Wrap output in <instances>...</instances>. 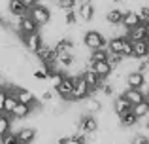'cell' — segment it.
I'll return each instance as SVG.
<instances>
[{"mask_svg":"<svg viewBox=\"0 0 149 144\" xmlns=\"http://www.w3.org/2000/svg\"><path fill=\"white\" fill-rule=\"evenodd\" d=\"M89 95H93V91H91V87L87 85V81H85L81 76H76V78H74L72 93H70V103H83Z\"/></svg>","mask_w":149,"mask_h":144,"instance_id":"obj_4","label":"cell"},{"mask_svg":"<svg viewBox=\"0 0 149 144\" xmlns=\"http://www.w3.org/2000/svg\"><path fill=\"white\" fill-rule=\"evenodd\" d=\"M123 57L125 59L132 57V42L128 38H125V42H123Z\"/></svg>","mask_w":149,"mask_h":144,"instance_id":"obj_33","label":"cell"},{"mask_svg":"<svg viewBox=\"0 0 149 144\" xmlns=\"http://www.w3.org/2000/svg\"><path fill=\"white\" fill-rule=\"evenodd\" d=\"M121 95H123L125 99L132 104V106H134V104H138V103H142V100L146 99V95H143L140 89H132V87H127L123 93H121Z\"/></svg>","mask_w":149,"mask_h":144,"instance_id":"obj_20","label":"cell"},{"mask_svg":"<svg viewBox=\"0 0 149 144\" xmlns=\"http://www.w3.org/2000/svg\"><path fill=\"white\" fill-rule=\"evenodd\" d=\"M130 108H132V104L128 103L123 95H117V99H113V103H111V110H113V114H115V116L121 114V112L130 110Z\"/></svg>","mask_w":149,"mask_h":144,"instance_id":"obj_21","label":"cell"},{"mask_svg":"<svg viewBox=\"0 0 149 144\" xmlns=\"http://www.w3.org/2000/svg\"><path fill=\"white\" fill-rule=\"evenodd\" d=\"M76 13L79 17V21H93L95 19V13H96V8H95V2H87V0H79L76 6Z\"/></svg>","mask_w":149,"mask_h":144,"instance_id":"obj_7","label":"cell"},{"mask_svg":"<svg viewBox=\"0 0 149 144\" xmlns=\"http://www.w3.org/2000/svg\"><path fill=\"white\" fill-rule=\"evenodd\" d=\"M87 68H91L100 80H108V76L113 72V67L108 61H98V63H87Z\"/></svg>","mask_w":149,"mask_h":144,"instance_id":"obj_11","label":"cell"},{"mask_svg":"<svg viewBox=\"0 0 149 144\" xmlns=\"http://www.w3.org/2000/svg\"><path fill=\"white\" fill-rule=\"evenodd\" d=\"M6 10H8V13H10L11 17H23V15L29 13V10L23 6L21 0H8Z\"/></svg>","mask_w":149,"mask_h":144,"instance_id":"obj_16","label":"cell"},{"mask_svg":"<svg viewBox=\"0 0 149 144\" xmlns=\"http://www.w3.org/2000/svg\"><path fill=\"white\" fill-rule=\"evenodd\" d=\"M104 110V103H102V99L95 95H89L87 99L83 100V112H87V114H100V112Z\"/></svg>","mask_w":149,"mask_h":144,"instance_id":"obj_13","label":"cell"},{"mask_svg":"<svg viewBox=\"0 0 149 144\" xmlns=\"http://www.w3.org/2000/svg\"><path fill=\"white\" fill-rule=\"evenodd\" d=\"M146 61H147V63H149V53H147V57H146Z\"/></svg>","mask_w":149,"mask_h":144,"instance_id":"obj_40","label":"cell"},{"mask_svg":"<svg viewBox=\"0 0 149 144\" xmlns=\"http://www.w3.org/2000/svg\"><path fill=\"white\" fill-rule=\"evenodd\" d=\"M29 15L34 19V23H36L38 27H45L51 23V19H53V11H51V8L47 6H42V4H36V6H32L29 10Z\"/></svg>","mask_w":149,"mask_h":144,"instance_id":"obj_5","label":"cell"},{"mask_svg":"<svg viewBox=\"0 0 149 144\" xmlns=\"http://www.w3.org/2000/svg\"><path fill=\"white\" fill-rule=\"evenodd\" d=\"M146 74L138 72V70H130L125 74V87H132V89H140L146 84Z\"/></svg>","mask_w":149,"mask_h":144,"instance_id":"obj_10","label":"cell"},{"mask_svg":"<svg viewBox=\"0 0 149 144\" xmlns=\"http://www.w3.org/2000/svg\"><path fill=\"white\" fill-rule=\"evenodd\" d=\"M19 40H21L23 48H25L29 53H32V55L45 44L44 36H42V30H38V32H34V34H29V36H21Z\"/></svg>","mask_w":149,"mask_h":144,"instance_id":"obj_6","label":"cell"},{"mask_svg":"<svg viewBox=\"0 0 149 144\" xmlns=\"http://www.w3.org/2000/svg\"><path fill=\"white\" fill-rule=\"evenodd\" d=\"M123 61H125V57L119 55V53H109V57H108V63L111 65L113 68L121 67V65H123Z\"/></svg>","mask_w":149,"mask_h":144,"instance_id":"obj_30","label":"cell"},{"mask_svg":"<svg viewBox=\"0 0 149 144\" xmlns=\"http://www.w3.org/2000/svg\"><path fill=\"white\" fill-rule=\"evenodd\" d=\"M147 25H149V19H147Z\"/></svg>","mask_w":149,"mask_h":144,"instance_id":"obj_41","label":"cell"},{"mask_svg":"<svg viewBox=\"0 0 149 144\" xmlns=\"http://www.w3.org/2000/svg\"><path fill=\"white\" fill-rule=\"evenodd\" d=\"M123 17H125V10L123 8H109L108 13H106V23L111 27H119L123 23Z\"/></svg>","mask_w":149,"mask_h":144,"instance_id":"obj_15","label":"cell"},{"mask_svg":"<svg viewBox=\"0 0 149 144\" xmlns=\"http://www.w3.org/2000/svg\"><path fill=\"white\" fill-rule=\"evenodd\" d=\"M11 122H13V118L10 114H4V112L0 114V137H4L11 131Z\"/></svg>","mask_w":149,"mask_h":144,"instance_id":"obj_26","label":"cell"},{"mask_svg":"<svg viewBox=\"0 0 149 144\" xmlns=\"http://www.w3.org/2000/svg\"><path fill=\"white\" fill-rule=\"evenodd\" d=\"M74 78H76V76H72V74L66 72L64 80H62L61 84L53 89V91L57 93V97H58V99H62L64 103H70V93H72V87H74Z\"/></svg>","mask_w":149,"mask_h":144,"instance_id":"obj_8","label":"cell"},{"mask_svg":"<svg viewBox=\"0 0 149 144\" xmlns=\"http://www.w3.org/2000/svg\"><path fill=\"white\" fill-rule=\"evenodd\" d=\"M113 4H117V6H119V4H125V0H111Z\"/></svg>","mask_w":149,"mask_h":144,"instance_id":"obj_37","label":"cell"},{"mask_svg":"<svg viewBox=\"0 0 149 144\" xmlns=\"http://www.w3.org/2000/svg\"><path fill=\"white\" fill-rule=\"evenodd\" d=\"M117 122H119V125L123 127V129H130V127L138 125L140 119L134 116V112H132V108H130V110H127V112H121V114H117Z\"/></svg>","mask_w":149,"mask_h":144,"instance_id":"obj_14","label":"cell"},{"mask_svg":"<svg viewBox=\"0 0 149 144\" xmlns=\"http://www.w3.org/2000/svg\"><path fill=\"white\" fill-rule=\"evenodd\" d=\"M81 78H83V80L87 81V85H89V87H91L93 95H95V93H96V89H98V85H100V81H102V80H100V78H98V76H96L95 72L91 70V68H85V70L81 72Z\"/></svg>","mask_w":149,"mask_h":144,"instance_id":"obj_19","label":"cell"},{"mask_svg":"<svg viewBox=\"0 0 149 144\" xmlns=\"http://www.w3.org/2000/svg\"><path fill=\"white\" fill-rule=\"evenodd\" d=\"M130 144H149V137L146 133H136L130 138Z\"/></svg>","mask_w":149,"mask_h":144,"instance_id":"obj_32","label":"cell"},{"mask_svg":"<svg viewBox=\"0 0 149 144\" xmlns=\"http://www.w3.org/2000/svg\"><path fill=\"white\" fill-rule=\"evenodd\" d=\"M140 21L138 13H136V10H125V17H123V23H121V27H123L125 30H130L132 27H136Z\"/></svg>","mask_w":149,"mask_h":144,"instance_id":"obj_18","label":"cell"},{"mask_svg":"<svg viewBox=\"0 0 149 144\" xmlns=\"http://www.w3.org/2000/svg\"><path fill=\"white\" fill-rule=\"evenodd\" d=\"M81 46L91 49V51L93 49L106 48V46H108V36H104V34L96 29H89V30H85L83 36H81Z\"/></svg>","mask_w":149,"mask_h":144,"instance_id":"obj_1","label":"cell"},{"mask_svg":"<svg viewBox=\"0 0 149 144\" xmlns=\"http://www.w3.org/2000/svg\"><path fill=\"white\" fill-rule=\"evenodd\" d=\"M17 104V99L15 95H6V100H4V114H11V110Z\"/></svg>","mask_w":149,"mask_h":144,"instance_id":"obj_29","label":"cell"},{"mask_svg":"<svg viewBox=\"0 0 149 144\" xmlns=\"http://www.w3.org/2000/svg\"><path fill=\"white\" fill-rule=\"evenodd\" d=\"M55 99V91L53 89H42V93L38 95V100H40L42 104H47V103H51V100Z\"/></svg>","mask_w":149,"mask_h":144,"instance_id":"obj_28","label":"cell"},{"mask_svg":"<svg viewBox=\"0 0 149 144\" xmlns=\"http://www.w3.org/2000/svg\"><path fill=\"white\" fill-rule=\"evenodd\" d=\"M98 127H100L98 119H96L93 114H87V112H81L79 118H77V122H76V131L85 133V135L96 133V131H98Z\"/></svg>","mask_w":149,"mask_h":144,"instance_id":"obj_3","label":"cell"},{"mask_svg":"<svg viewBox=\"0 0 149 144\" xmlns=\"http://www.w3.org/2000/svg\"><path fill=\"white\" fill-rule=\"evenodd\" d=\"M17 135V140L21 144H32L38 138V129L34 125H21L17 131H13Z\"/></svg>","mask_w":149,"mask_h":144,"instance_id":"obj_9","label":"cell"},{"mask_svg":"<svg viewBox=\"0 0 149 144\" xmlns=\"http://www.w3.org/2000/svg\"><path fill=\"white\" fill-rule=\"evenodd\" d=\"M149 36V25L147 23H138L136 27H132L130 30H127V38L130 42H136V40H146Z\"/></svg>","mask_w":149,"mask_h":144,"instance_id":"obj_12","label":"cell"},{"mask_svg":"<svg viewBox=\"0 0 149 144\" xmlns=\"http://www.w3.org/2000/svg\"><path fill=\"white\" fill-rule=\"evenodd\" d=\"M127 36H113V38H108V51L109 53H119V55H123V42Z\"/></svg>","mask_w":149,"mask_h":144,"instance_id":"obj_22","label":"cell"},{"mask_svg":"<svg viewBox=\"0 0 149 144\" xmlns=\"http://www.w3.org/2000/svg\"><path fill=\"white\" fill-rule=\"evenodd\" d=\"M109 51L108 48H100V49H93L87 57V63H98V61H108Z\"/></svg>","mask_w":149,"mask_h":144,"instance_id":"obj_23","label":"cell"},{"mask_svg":"<svg viewBox=\"0 0 149 144\" xmlns=\"http://www.w3.org/2000/svg\"><path fill=\"white\" fill-rule=\"evenodd\" d=\"M77 2L79 0H55V6L61 11H68V10H76Z\"/></svg>","mask_w":149,"mask_h":144,"instance_id":"obj_27","label":"cell"},{"mask_svg":"<svg viewBox=\"0 0 149 144\" xmlns=\"http://www.w3.org/2000/svg\"><path fill=\"white\" fill-rule=\"evenodd\" d=\"M146 100H147V103H149V91L146 93Z\"/></svg>","mask_w":149,"mask_h":144,"instance_id":"obj_38","label":"cell"},{"mask_svg":"<svg viewBox=\"0 0 149 144\" xmlns=\"http://www.w3.org/2000/svg\"><path fill=\"white\" fill-rule=\"evenodd\" d=\"M66 144H79V142H77L74 137H68V138H66Z\"/></svg>","mask_w":149,"mask_h":144,"instance_id":"obj_36","label":"cell"},{"mask_svg":"<svg viewBox=\"0 0 149 144\" xmlns=\"http://www.w3.org/2000/svg\"><path fill=\"white\" fill-rule=\"evenodd\" d=\"M4 100H6V91L0 89V114L4 112Z\"/></svg>","mask_w":149,"mask_h":144,"instance_id":"obj_35","label":"cell"},{"mask_svg":"<svg viewBox=\"0 0 149 144\" xmlns=\"http://www.w3.org/2000/svg\"><path fill=\"white\" fill-rule=\"evenodd\" d=\"M149 53V44L146 40H136L132 42V59H143Z\"/></svg>","mask_w":149,"mask_h":144,"instance_id":"obj_17","label":"cell"},{"mask_svg":"<svg viewBox=\"0 0 149 144\" xmlns=\"http://www.w3.org/2000/svg\"><path fill=\"white\" fill-rule=\"evenodd\" d=\"M132 112H134V116H136L138 119L149 118V103L143 99L142 103H138V104H134V106H132Z\"/></svg>","mask_w":149,"mask_h":144,"instance_id":"obj_24","label":"cell"},{"mask_svg":"<svg viewBox=\"0 0 149 144\" xmlns=\"http://www.w3.org/2000/svg\"><path fill=\"white\" fill-rule=\"evenodd\" d=\"M136 13H138V17H140L142 23H147V19H149V4H142V6L136 10Z\"/></svg>","mask_w":149,"mask_h":144,"instance_id":"obj_31","label":"cell"},{"mask_svg":"<svg viewBox=\"0 0 149 144\" xmlns=\"http://www.w3.org/2000/svg\"><path fill=\"white\" fill-rule=\"evenodd\" d=\"M11 144H21V142H19V140H15V142H11Z\"/></svg>","mask_w":149,"mask_h":144,"instance_id":"obj_39","label":"cell"},{"mask_svg":"<svg viewBox=\"0 0 149 144\" xmlns=\"http://www.w3.org/2000/svg\"><path fill=\"white\" fill-rule=\"evenodd\" d=\"M21 2H23V6H25L26 10H30V8H32V6H36V4L40 2V0H21Z\"/></svg>","mask_w":149,"mask_h":144,"instance_id":"obj_34","label":"cell"},{"mask_svg":"<svg viewBox=\"0 0 149 144\" xmlns=\"http://www.w3.org/2000/svg\"><path fill=\"white\" fill-rule=\"evenodd\" d=\"M77 21H79V17H77L76 10H68V11H62V25L66 27V29H70V27H76Z\"/></svg>","mask_w":149,"mask_h":144,"instance_id":"obj_25","label":"cell"},{"mask_svg":"<svg viewBox=\"0 0 149 144\" xmlns=\"http://www.w3.org/2000/svg\"><path fill=\"white\" fill-rule=\"evenodd\" d=\"M15 34H17V38L21 36H29V34H34L40 30V27L34 23V19L30 17L29 13L23 15V17H15Z\"/></svg>","mask_w":149,"mask_h":144,"instance_id":"obj_2","label":"cell"}]
</instances>
